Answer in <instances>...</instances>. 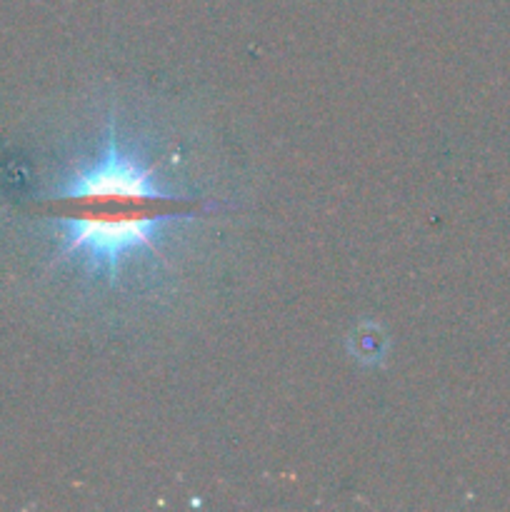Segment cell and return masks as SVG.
Returning a JSON list of instances; mask_svg holds the SVG:
<instances>
[{
  "instance_id": "obj_1",
  "label": "cell",
  "mask_w": 510,
  "mask_h": 512,
  "mask_svg": "<svg viewBox=\"0 0 510 512\" xmlns=\"http://www.w3.org/2000/svg\"><path fill=\"white\" fill-rule=\"evenodd\" d=\"M195 210L198 203L160 190L153 168H143L115 143L55 198V215L65 225L63 255H80L90 270L110 275L138 250L155 253V233Z\"/></svg>"
}]
</instances>
